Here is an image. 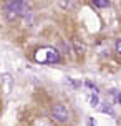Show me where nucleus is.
<instances>
[{"label":"nucleus","instance_id":"5","mask_svg":"<svg viewBox=\"0 0 121 126\" xmlns=\"http://www.w3.org/2000/svg\"><path fill=\"white\" fill-rule=\"evenodd\" d=\"M88 101H90V105H91V106H93V108H96V106H98V103H100V100H98V94H90V96H88Z\"/></svg>","mask_w":121,"mask_h":126},{"label":"nucleus","instance_id":"6","mask_svg":"<svg viewBox=\"0 0 121 126\" xmlns=\"http://www.w3.org/2000/svg\"><path fill=\"white\" fill-rule=\"evenodd\" d=\"M93 5L101 7V8H103V7H108L109 3H108V2H105V0H95V2H93Z\"/></svg>","mask_w":121,"mask_h":126},{"label":"nucleus","instance_id":"8","mask_svg":"<svg viewBox=\"0 0 121 126\" xmlns=\"http://www.w3.org/2000/svg\"><path fill=\"white\" fill-rule=\"evenodd\" d=\"M86 86H88V88L91 90V91H95V93H96V91H98V90H96V86H95V85H93V83H91V81H86Z\"/></svg>","mask_w":121,"mask_h":126},{"label":"nucleus","instance_id":"7","mask_svg":"<svg viewBox=\"0 0 121 126\" xmlns=\"http://www.w3.org/2000/svg\"><path fill=\"white\" fill-rule=\"evenodd\" d=\"M103 111H105V113H109V114H111V116H115V111H113V110H111V108H109V106H106V105L103 106Z\"/></svg>","mask_w":121,"mask_h":126},{"label":"nucleus","instance_id":"2","mask_svg":"<svg viewBox=\"0 0 121 126\" xmlns=\"http://www.w3.org/2000/svg\"><path fill=\"white\" fill-rule=\"evenodd\" d=\"M27 10H28V3L25 2H20V0H13V2H7L3 5V12H5V17L8 20H15L25 15Z\"/></svg>","mask_w":121,"mask_h":126},{"label":"nucleus","instance_id":"11","mask_svg":"<svg viewBox=\"0 0 121 126\" xmlns=\"http://www.w3.org/2000/svg\"><path fill=\"white\" fill-rule=\"evenodd\" d=\"M88 126H96V123H95L93 118H90V120H88Z\"/></svg>","mask_w":121,"mask_h":126},{"label":"nucleus","instance_id":"3","mask_svg":"<svg viewBox=\"0 0 121 126\" xmlns=\"http://www.w3.org/2000/svg\"><path fill=\"white\" fill-rule=\"evenodd\" d=\"M51 114H53V118L60 123H65V121L70 120V111H68V108L61 105V103H57V105H53L51 108Z\"/></svg>","mask_w":121,"mask_h":126},{"label":"nucleus","instance_id":"1","mask_svg":"<svg viewBox=\"0 0 121 126\" xmlns=\"http://www.w3.org/2000/svg\"><path fill=\"white\" fill-rule=\"evenodd\" d=\"M35 62L42 63V65H53V63L60 62V53L57 48H51V47H42L35 51Z\"/></svg>","mask_w":121,"mask_h":126},{"label":"nucleus","instance_id":"9","mask_svg":"<svg viewBox=\"0 0 121 126\" xmlns=\"http://www.w3.org/2000/svg\"><path fill=\"white\" fill-rule=\"evenodd\" d=\"M116 51H118V53H121V40H118V42H116Z\"/></svg>","mask_w":121,"mask_h":126},{"label":"nucleus","instance_id":"10","mask_svg":"<svg viewBox=\"0 0 121 126\" xmlns=\"http://www.w3.org/2000/svg\"><path fill=\"white\" fill-rule=\"evenodd\" d=\"M115 98H116V101L121 105V93H115Z\"/></svg>","mask_w":121,"mask_h":126},{"label":"nucleus","instance_id":"4","mask_svg":"<svg viewBox=\"0 0 121 126\" xmlns=\"http://www.w3.org/2000/svg\"><path fill=\"white\" fill-rule=\"evenodd\" d=\"M2 81H3V90H5V93H10V90H12V78H10V75H2Z\"/></svg>","mask_w":121,"mask_h":126}]
</instances>
